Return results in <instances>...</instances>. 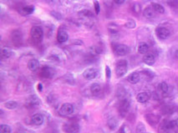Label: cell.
I'll use <instances>...</instances> for the list:
<instances>
[{
    "instance_id": "cell-26",
    "label": "cell",
    "mask_w": 178,
    "mask_h": 133,
    "mask_svg": "<svg viewBox=\"0 0 178 133\" xmlns=\"http://www.w3.org/2000/svg\"><path fill=\"white\" fill-rule=\"evenodd\" d=\"M158 89H159V91L163 94H165L168 92V90H169V86H168L167 83L165 82V81H163V82H160L159 84V86H158Z\"/></svg>"
},
{
    "instance_id": "cell-25",
    "label": "cell",
    "mask_w": 178,
    "mask_h": 133,
    "mask_svg": "<svg viewBox=\"0 0 178 133\" xmlns=\"http://www.w3.org/2000/svg\"><path fill=\"white\" fill-rule=\"evenodd\" d=\"M11 55H12V52L9 49L3 48L2 51H1V59H8V58H9L11 57Z\"/></svg>"
},
{
    "instance_id": "cell-8",
    "label": "cell",
    "mask_w": 178,
    "mask_h": 133,
    "mask_svg": "<svg viewBox=\"0 0 178 133\" xmlns=\"http://www.w3.org/2000/svg\"><path fill=\"white\" fill-rule=\"evenodd\" d=\"M114 52L117 56H125L130 52V48L125 44H116L114 46Z\"/></svg>"
},
{
    "instance_id": "cell-37",
    "label": "cell",
    "mask_w": 178,
    "mask_h": 133,
    "mask_svg": "<svg viewBox=\"0 0 178 133\" xmlns=\"http://www.w3.org/2000/svg\"><path fill=\"white\" fill-rule=\"evenodd\" d=\"M105 73H106V76H107V78L110 79V76H111V71H110V68L109 66H105Z\"/></svg>"
},
{
    "instance_id": "cell-12",
    "label": "cell",
    "mask_w": 178,
    "mask_h": 133,
    "mask_svg": "<svg viewBox=\"0 0 178 133\" xmlns=\"http://www.w3.org/2000/svg\"><path fill=\"white\" fill-rule=\"evenodd\" d=\"M69 39V34L65 29H60L58 31L57 33V40L58 42L60 43H64V42H67Z\"/></svg>"
},
{
    "instance_id": "cell-29",
    "label": "cell",
    "mask_w": 178,
    "mask_h": 133,
    "mask_svg": "<svg viewBox=\"0 0 178 133\" xmlns=\"http://www.w3.org/2000/svg\"><path fill=\"white\" fill-rule=\"evenodd\" d=\"M136 133H146V130H145V125L142 122H139L136 126V130H135Z\"/></svg>"
},
{
    "instance_id": "cell-21",
    "label": "cell",
    "mask_w": 178,
    "mask_h": 133,
    "mask_svg": "<svg viewBox=\"0 0 178 133\" xmlns=\"http://www.w3.org/2000/svg\"><path fill=\"white\" fill-rule=\"evenodd\" d=\"M34 11V7L33 5H26L24 7H22L21 9V13L23 15H29Z\"/></svg>"
},
{
    "instance_id": "cell-15",
    "label": "cell",
    "mask_w": 178,
    "mask_h": 133,
    "mask_svg": "<svg viewBox=\"0 0 178 133\" xmlns=\"http://www.w3.org/2000/svg\"><path fill=\"white\" fill-rule=\"evenodd\" d=\"M143 62H145L146 65L149 66H152L155 62V57L154 54L152 53H146L145 56L143 57Z\"/></svg>"
},
{
    "instance_id": "cell-6",
    "label": "cell",
    "mask_w": 178,
    "mask_h": 133,
    "mask_svg": "<svg viewBox=\"0 0 178 133\" xmlns=\"http://www.w3.org/2000/svg\"><path fill=\"white\" fill-rule=\"evenodd\" d=\"M11 41L15 46L19 47L23 42V34L20 30H14L11 33Z\"/></svg>"
},
{
    "instance_id": "cell-22",
    "label": "cell",
    "mask_w": 178,
    "mask_h": 133,
    "mask_svg": "<svg viewBox=\"0 0 178 133\" xmlns=\"http://www.w3.org/2000/svg\"><path fill=\"white\" fill-rule=\"evenodd\" d=\"M149 51V45L145 42H140L138 46V52L140 54H145Z\"/></svg>"
},
{
    "instance_id": "cell-9",
    "label": "cell",
    "mask_w": 178,
    "mask_h": 133,
    "mask_svg": "<svg viewBox=\"0 0 178 133\" xmlns=\"http://www.w3.org/2000/svg\"><path fill=\"white\" fill-rule=\"evenodd\" d=\"M73 112H74V106L72 104L66 102L60 106V114L62 116H70Z\"/></svg>"
},
{
    "instance_id": "cell-35",
    "label": "cell",
    "mask_w": 178,
    "mask_h": 133,
    "mask_svg": "<svg viewBox=\"0 0 178 133\" xmlns=\"http://www.w3.org/2000/svg\"><path fill=\"white\" fill-rule=\"evenodd\" d=\"M120 133H130V130L127 126H125V125H124V126L121 127V129L120 130Z\"/></svg>"
},
{
    "instance_id": "cell-41",
    "label": "cell",
    "mask_w": 178,
    "mask_h": 133,
    "mask_svg": "<svg viewBox=\"0 0 178 133\" xmlns=\"http://www.w3.org/2000/svg\"><path fill=\"white\" fill-rule=\"evenodd\" d=\"M146 133H150V132H146Z\"/></svg>"
},
{
    "instance_id": "cell-10",
    "label": "cell",
    "mask_w": 178,
    "mask_h": 133,
    "mask_svg": "<svg viewBox=\"0 0 178 133\" xmlns=\"http://www.w3.org/2000/svg\"><path fill=\"white\" fill-rule=\"evenodd\" d=\"M98 76V70L96 68L91 67L87 68L83 72V76L87 80H94Z\"/></svg>"
},
{
    "instance_id": "cell-34",
    "label": "cell",
    "mask_w": 178,
    "mask_h": 133,
    "mask_svg": "<svg viewBox=\"0 0 178 133\" xmlns=\"http://www.w3.org/2000/svg\"><path fill=\"white\" fill-rule=\"evenodd\" d=\"M94 7H95V13H96V14H99L100 11V6L97 0H95V1H94Z\"/></svg>"
},
{
    "instance_id": "cell-20",
    "label": "cell",
    "mask_w": 178,
    "mask_h": 133,
    "mask_svg": "<svg viewBox=\"0 0 178 133\" xmlns=\"http://www.w3.org/2000/svg\"><path fill=\"white\" fill-rule=\"evenodd\" d=\"M150 99V95L147 92H140L136 96V100L140 103H145Z\"/></svg>"
},
{
    "instance_id": "cell-40",
    "label": "cell",
    "mask_w": 178,
    "mask_h": 133,
    "mask_svg": "<svg viewBox=\"0 0 178 133\" xmlns=\"http://www.w3.org/2000/svg\"><path fill=\"white\" fill-rule=\"evenodd\" d=\"M175 124H176V126H177V127H178V118L176 119V120H175Z\"/></svg>"
},
{
    "instance_id": "cell-2",
    "label": "cell",
    "mask_w": 178,
    "mask_h": 133,
    "mask_svg": "<svg viewBox=\"0 0 178 133\" xmlns=\"http://www.w3.org/2000/svg\"><path fill=\"white\" fill-rule=\"evenodd\" d=\"M128 64L125 60H120L116 63V67H115V74L117 77H122L125 76V73L127 72Z\"/></svg>"
},
{
    "instance_id": "cell-4",
    "label": "cell",
    "mask_w": 178,
    "mask_h": 133,
    "mask_svg": "<svg viewBox=\"0 0 178 133\" xmlns=\"http://www.w3.org/2000/svg\"><path fill=\"white\" fill-rule=\"evenodd\" d=\"M39 99L36 95H31L25 100V106L27 108H34L39 106Z\"/></svg>"
},
{
    "instance_id": "cell-17",
    "label": "cell",
    "mask_w": 178,
    "mask_h": 133,
    "mask_svg": "<svg viewBox=\"0 0 178 133\" xmlns=\"http://www.w3.org/2000/svg\"><path fill=\"white\" fill-rule=\"evenodd\" d=\"M143 15L144 17L148 18V19H151L153 17H155V10L153 9V7L150 6V7H145L144 11H143Z\"/></svg>"
},
{
    "instance_id": "cell-30",
    "label": "cell",
    "mask_w": 178,
    "mask_h": 133,
    "mask_svg": "<svg viewBox=\"0 0 178 133\" xmlns=\"http://www.w3.org/2000/svg\"><path fill=\"white\" fill-rule=\"evenodd\" d=\"M0 133H11L10 126L6 124H2L0 126Z\"/></svg>"
},
{
    "instance_id": "cell-38",
    "label": "cell",
    "mask_w": 178,
    "mask_h": 133,
    "mask_svg": "<svg viewBox=\"0 0 178 133\" xmlns=\"http://www.w3.org/2000/svg\"><path fill=\"white\" fill-rule=\"evenodd\" d=\"M125 0H114V2L116 3V4H122V3H124V2H125Z\"/></svg>"
},
{
    "instance_id": "cell-27",
    "label": "cell",
    "mask_w": 178,
    "mask_h": 133,
    "mask_svg": "<svg viewBox=\"0 0 178 133\" xmlns=\"http://www.w3.org/2000/svg\"><path fill=\"white\" fill-rule=\"evenodd\" d=\"M4 106L7 109H10V110H13L18 107V103L15 101H8L4 103Z\"/></svg>"
},
{
    "instance_id": "cell-32",
    "label": "cell",
    "mask_w": 178,
    "mask_h": 133,
    "mask_svg": "<svg viewBox=\"0 0 178 133\" xmlns=\"http://www.w3.org/2000/svg\"><path fill=\"white\" fill-rule=\"evenodd\" d=\"M125 26L127 27V28H130V29H131V28H135V27H136V23H135V22L133 19H130L125 22Z\"/></svg>"
},
{
    "instance_id": "cell-13",
    "label": "cell",
    "mask_w": 178,
    "mask_h": 133,
    "mask_svg": "<svg viewBox=\"0 0 178 133\" xmlns=\"http://www.w3.org/2000/svg\"><path fill=\"white\" fill-rule=\"evenodd\" d=\"M145 118H146L148 123L151 126H155L160 121V116H156L155 114H147V115H145Z\"/></svg>"
},
{
    "instance_id": "cell-23",
    "label": "cell",
    "mask_w": 178,
    "mask_h": 133,
    "mask_svg": "<svg viewBox=\"0 0 178 133\" xmlns=\"http://www.w3.org/2000/svg\"><path fill=\"white\" fill-rule=\"evenodd\" d=\"M151 7H153V9L155 10V12H158V13H160L162 14L165 12V8L163 7L162 5H160V3H157V2H152L151 3Z\"/></svg>"
},
{
    "instance_id": "cell-28",
    "label": "cell",
    "mask_w": 178,
    "mask_h": 133,
    "mask_svg": "<svg viewBox=\"0 0 178 133\" xmlns=\"http://www.w3.org/2000/svg\"><path fill=\"white\" fill-rule=\"evenodd\" d=\"M79 15L81 16V17H84L85 18H90V17H92L94 15H93L92 12L90 11V10H82V11H80L79 12Z\"/></svg>"
},
{
    "instance_id": "cell-33",
    "label": "cell",
    "mask_w": 178,
    "mask_h": 133,
    "mask_svg": "<svg viewBox=\"0 0 178 133\" xmlns=\"http://www.w3.org/2000/svg\"><path fill=\"white\" fill-rule=\"evenodd\" d=\"M167 3L171 7H178V0H168Z\"/></svg>"
},
{
    "instance_id": "cell-19",
    "label": "cell",
    "mask_w": 178,
    "mask_h": 133,
    "mask_svg": "<svg viewBox=\"0 0 178 133\" xmlns=\"http://www.w3.org/2000/svg\"><path fill=\"white\" fill-rule=\"evenodd\" d=\"M140 74L138 72H132L131 74H130L127 77V81L131 84H136L137 82H139L140 81Z\"/></svg>"
},
{
    "instance_id": "cell-14",
    "label": "cell",
    "mask_w": 178,
    "mask_h": 133,
    "mask_svg": "<svg viewBox=\"0 0 178 133\" xmlns=\"http://www.w3.org/2000/svg\"><path fill=\"white\" fill-rule=\"evenodd\" d=\"M31 121H32V123L34 124V125H35V126H41V125L44 123L45 118H44L42 114L37 113L34 114V115L32 116Z\"/></svg>"
},
{
    "instance_id": "cell-31",
    "label": "cell",
    "mask_w": 178,
    "mask_h": 133,
    "mask_svg": "<svg viewBox=\"0 0 178 133\" xmlns=\"http://www.w3.org/2000/svg\"><path fill=\"white\" fill-rule=\"evenodd\" d=\"M108 126H109V127H110L111 130H114V129H115V127L117 126V121H116L115 118H111L108 121Z\"/></svg>"
},
{
    "instance_id": "cell-5",
    "label": "cell",
    "mask_w": 178,
    "mask_h": 133,
    "mask_svg": "<svg viewBox=\"0 0 178 133\" xmlns=\"http://www.w3.org/2000/svg\"><path fill=\"white\" fill-rule=\"evenodd\" d=\"M63 131L65 133H78L80 131V126L74 121L68 122L63 126Z\"/></svg>"
},
{
    "instance_id": "cell-39",
    "label": "cell",
    "mask_w": 178,
    "mask_h": 133,
    "mask_svg": "<svg viewBox=\"0 0 178 133\" xmlns=\"http://www.w3.org/2000/svg\"><path fill=\"white\" fill-rule=\"evenodd\" d=\"M175 57L178 59V49L175 52Z\"/></svg>"
},
{
    "instance_id": "cell-36",
    "label": "cell",
    "mask_w": 178,
    "mask_h": 133,
    "mask_svg": "<svg viewBox=\"0 0 178 133\" xmlns=\"http://www.w3.org/2000/svg\"><path fill=\"white\" fill-rule=\"evenodd\" d=\"M133 11H134L135 13H138V12H140V4H138V3H135V4H134V6H133Z\"/></svg>"
},
{
    "instance_id": "cell-24",
    "label": "cell",
    "mask_w": 178,
    "mask_h": 133,
    "mask_svg": "<svg viewBox=\"0 0 178 133\" xmlns=\"http://www.w3.org/2000/svg\"><path fill=\"white\" fill-rule=\"evenodd\" d=\"M175 111H177V108L175 106H165L162 108V112L164 114H172Z\"/></svg>"
},
{
    "instance_id": "cell-3",
    "label": "cell",
    "mask_w": 178,
    "mask_h": 133,
    "mask_svg": "<svg viewBox=\"0 0 178 133\" xmlns=\"http://www.w3.org/2000/svg\"><path fill=\"white\" fill-rule=\"evenodd\" d=\"M130 101L126 98H123L120 100V104H119V111L121 116H125L127 112L130 110Z\"/></svg>"
},
{
    "instance_id": "cell-16",
    "label": "cell",
    "mask_w": 178,
    "mask_h": 133,
    "mask_svg": "<svg viewBox=\"0 0 178 133\" xmlns=\"http://www.w3.org/2000/svg\"><path fill=\"white\" fill-rule=\"evenodd\" d=\"M90 91L94 96H99L102 92V86L99 83H94L90 86Z\"/></svg>"
},
{
    "instance_id": "cell-11",
    "label": "cell",
    "mask_w": 178,
    "mask_h": 133,
    "mask_svg": "<svg viewBox=\"0 0 178 133\" xmlns=\"http://www.w3.org/2000/svg\"><path fill=\"white\" fill-rule=\"evenodd\" d=\"M54 71L52 68H50V66H43L40 70V76L44 78H50L54 75Z\"/></svg>"
},
{
    "instance_id": "cell-7",
    "label": "cell",
    "mask_w": 178,
    "mask_h": 133,
    "mask_svg": "<svg viewBox=\"0 0 178 133\" xmlns=\"http://www.w3.org/2000/svg\"><path fill=\"white\" fill-rule=\"evenodd\" d=\"M155 33L158 38L160 40H165L170 37V30L165 27H158L155 28Z\"/></svg>"
},
{
    "instance_id": "cell-1",
    "label": "cell",
    "mask_w": 178,
    "mask_h": 133,
    "mask_svg": "<svg viewBox=\"0 0 178 133\" xmlns=\"http://www.w3.org/2000/svg\"><path fill=\"white\" fill-rule=\"evenodd\" d=\"M30 37L36 44L42 42L44 37V31L42 27L39 26H34L30 30Z\"/></svg>"
},
{
    "instance_id": "cell-18",
    "label": "cell",
    "mask_w": 178,
    "mask_h": 133,
    "mask_svg": "<svg viewBox=\"0 0 178 133\" xmlns=\"http://www.w3.org/2000/svg\"><path fill=\"white\" fill-rule=\"evenodd\" d=\"M39 62L37 59H31L28 62V68L32 71H37L39 68Z\"/></svg>"
}]
</instances>
